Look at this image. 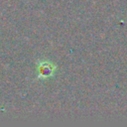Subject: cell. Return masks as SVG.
I'll return each instance as SVG.
<instances>
[{
	"label": "cell",
	"mask_w": 127,
	"mask_h": 127,
	"mask_svg": "<svg viewBox=\"0 0 127 127\" xmlns=\"http://www.w3.org/2000/svg\"><path fill=\"white\" fill-rule=\"evenodd\" d=\"M37 70L39 78H48L50 76H53L56 70V66L50 62H41L37 66Z\"/></svg>",
	"instance_id": "1"
}]
</instances>
